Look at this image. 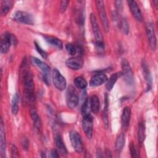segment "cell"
Returning <instances> with one entry per match:
<instances>
[{"label":"cell","instance_id":"ffe728a7","mask_svg":"<svg viewBox=\"0 0 158 158\" xmlns=\"http://www.w3.org/2000/svg\"><path fill=\"white\" fill-rule=\"evenodd\" d=\"M44 40L46 41L50 45L57 48L59 49H62L63 48V44L62 41L57 38V37L53 36H49V35H45L44 36Z\"/></svg>","mask_w":158,"mask_h":158},{"label":"cell","instance_id":"5b68a950","mask_svg":"<svg viewBox=\"0 0 158 158\" xmlns=\"http://www.w3.org/2000/svg\"><path fill=\"white\" fill-rule=\"evenodd\" d=\"M78 96L75 88L70 85L66 91V104L69 108L74 109L78 104Z\"/></svg>","mask_w":158,"mask_h":158},{"label":"cell","instance_id":"cb8c5ba5","mask_svg":"<svg viewBox=\"0 0 158 158\" xmlns=\"http://www.w3.org/2000/svg\"><path fill=\"white\" fill-rule=\"evenodd\" d=\"M30 115H31L34 127L37 130H40L41 128V122L35 109L34 108L30 109Z\"/></svg>","mask_w":158,"mask_h":158},{"label":"cell","instance_id":"7a4b0ae2","mask_svg":"<svg viewBox=\"0 0 158 158\" xmlns=\"http://www.w3.org/2000/svg\"><path fill=\"white\" fill-rule=\"evenodd\" d=\"M90 22H91L93 32L94 36L95 41H96V47L98 49L102 50L104 49V48L103 36L102 35V32L100 30V28L98 25V22L96 20V16L93 13L90 14Z\"/></svg>","mask_w":158,"mask_h":158},{"label":"cell","instance_id":"ac0fdd59","mask_svg":"<svg viewBox=\"0 0 158 158\" xmlns=\"http://www.w3.org/2000/svg\"><path fill=\"white\" fill-rule=\"evenodd\" d=\"M108 78L107 75L104 73H98L93 75L89 81L90 86L94 87L102 85L106 83L107 80Z\"/></svg>","mask_w":158,"mask_h":158},{"label":"cell","instance_id":"e0dca14e","mask_svg":"<svg viewBox=\"0 0 158 158\" xmlns=\"http://www.w3.org/2000/svg\"><path fill=\"white\" fill-rule=\"evenodd\" d=\"M141 66L143 69V73L146 83V91H149L151 88V86H152V77H151V72L149 71V67L146 61L144 60L142 61Z\"/></svg>","mask_w":158,"mask_h":158},{"label":"cell","instance_id":"83f0119b","mask_svg":"<svg viewBox=\"0 0 158 158\" xmlns=\"http://www.w3.org/2000/svg\"><path fill=\"white\" fill-rule=\"evenodd\" d=\"M102 121L104 123V126L106 129L109 128V120H108V101L107 96L106 95L105 98V105L102 113Z\"/></svg>","mask_w":158,"mask_h":158},{"label":"cell","instance_id":"f1b7e54d","mask_svg":"<svg viewBox=\"0 0 158 158\" xmlns=\"http://www.w3.org/2000/svg\"><path fill=\"white\" fill-rule=\"evenodd\" d=\"M125 144V135L123 133H120L117 137L115 140V149L117 152H120L122 150Z\"/></svg>","mask_w":158,"mask_h":158},{"label":"cell","instance_id":"603a6c76","mask_svg":"<svg viewBox=\"0 0 158 158\" xmlns=\"http://www.w3.org/2000/svg\"><path fill=\"white\" fill-rule=\"evenodd\" d=\"M81 112L83 118L91 116V109L90 98L86 99V100L83 103L81 108Z\"/></svg>","mask_w":158,"mask_h":158},{"label":"cell","instance_id":"2e32d148","mask_svg":"<svg viewBox=\"0 0 158 158\" xmlns=\"http://www.w3.org/2000/svg\"><path fill=\"white\" fill-rule=\"evenodd\" d=\"M6 134H5L3 121H2V119L1 118V125H0V152H1V157L2 158H4L6 157Z\"/></svg>","mask_w":158,"mask_h":158},{"label":"cell","instance_id":"7402d4cb","mask_svg":"<svg viewBox=\"0 0 158 158\" xmlns=\"http://www.w3.org/2000/svg\"><path fill=\"white\" fill-rule=\"evenodd\" d=\"M122 75V73L121 72H117L115 73L114 74H112L109 79H107V81H106V88L108 91H110L112 88L114 87L115 83H116L117 79L121 76Z\"/></svg>","mask_w":158,"mask_h":158},{"label":"cell","instance_id":"f35d334b","mask_svg":"<svg viewBox=\"0 0 158 158\" xmlns=\"http://www.w3.org/2000/svg\"><path fill=\"white\" fill-rule=\"evenodd\" d=\"M51 156L52 157H59V153L58 152V151H57L56 149H52L51 151Z\"/></svg>","mask_w":158,"mask_h":158},{"label":"cell","instance_id":"52a82bcc","mask_svg":"<svg viewBox=\"0 0 158 158\" xmlns=\"http://www.w3.org/2000/svg\"><path fill=\"white\" fill-rule=\"evenodd\" d=\"M33 62L41 70L42 72L43 78L45 83L48 85L50 83V72H51V68L50 67L40 59L36 58V57H33L32 58Z\"/></svg>","mask_w":158,"mask_h":158},{"label":"cell","instance_id":"8992f818","mask_svg":"<svg viewBox=\"0 0 158 158\" xmlns=\"http://www.w3.org/2000/svg\"><path fill=\"white\" fill-rule=\"evenodd\" d=\"M96 5L103 28L106 32H108L109 30V25L104 1L101 0L96 1Z\"/></svg>","mask_w":158,"mask_h":158},{"label":"cell","instance_id":"e575fe53","mask_svg":"<svg viewBox=\"0 0 158 158\" xmlns=\"http://www.w3.org/2000/svg\"><path fill=\"white\" fill-rule=\"evenodd\" d=\"M69 3V1L64 0V1H60V12L61 14H64L65 12Z\"/></svg>","mask_w":158,"mask_h":158},{"label":"cell","instance_id":"4fadbf2b","mask_svg":"<svg viewBox=\"0 0 158 158\" xmlns=\"http://www.w3.org/2000/svg\"><path fill=\"white\" fill-rule=\"evenodd\" d=\"M65 64L69 69L74 70H78L83 67V60L80 56L73 57L68 59L65 62Z\"/></svg>","mask_w":158,"mask_h":158},{"label":"cell","instance_id":"d6a6232c","mask_svg":"<svg viewBox=\"0 0 158 158\" xmlns=\"http://www.w3.org/2000/svg\"><path fill=\"white\" fill-rule=\"evenodd\" d=\"M129 148H130V152L131 157H138V154L137 152V151L135 148L134 143L133 141H131L130 144H129Z\"/></svg>","mask_w":158,"mask_h":158},{"label":"cell","instance_id":"30bf717a","mask_svg":"<svg viewBox=\"0 0 158 158\" xmlns=\"http://www.w3.org/2000/svg\"><path fill=\"white\" fill-rule=\"evenodd\" d=\"M53 135H54V140L59 153L62 156H64V157L67 156V150L64 143L60 133L56 127L53 128Z\"/></svg>","mask_w":158,"mask_h":158},{"label":"cell","instance_id":"6da1fadb","mask_svg":"<svg viewBox=\"0 0 158 158\" xmlns=\"http://www.w3.org/2000/svg\"><path fill=\"white\" fill-rule=\"evenodd\" d=\"M22 75L24 93L26 99L29 102H33L35 101V87L32 73L29 69L27 68L26 66H24V69L22 70Z\"/></svg>","mask_w":158,"mask_h":158},{"label":"cell","instance_id":"ba28073f","mask_svg":"<svg viewBox=\"0 0 158 158\" xmlns=\"http://www.w3.org/2000/svg\"><path fill=\"white\" fill-rule=\"evenodd\" d=\"M52 80L54 85L58 90L63 91L65 89L67 85L66 80L57 69H54L52 70Z\"/></svg>","mask_w":158,"mask_h":158},{"label":"cell","instance_id":"d590c367","mask_svg":"<svg viewBox=\"0 0 158 158\" xmlns=\"http://www.w3.org/2000/svg\"><path fill=\"white\" fill-rule=\"evenodd\" d=\"M11 157H19L17 148L15 145H12L11 147Z\"/></svg>","mask_w":158,"mask_h":158},{"label":"cell","instance_id":"3957f363","mask_svg":"<svg viewBox=\"0 0 158 158\" xmlns=\"http://www.w3.org/2000/svg\"><path fill=\"white\" fill-rule=\"evenodd\" d=\"M17 44V40L16 37L13 34L6 32L1 36L0 51L2 54H6L9 51L11 44L15 45Z\"/></svg>","mask_w":158,"mask_h":158},{"label":"cell","instance_id":"d6986e66","mask_svg":"<svg viewBox=\"0 0 158 158\" xmlns=\"http://www.w3.org/2000/svg\"><path fill=\"white\" fill-rule=\"evenodd\" d=\"M131 117V109L128 106H126L124 107L122 111V117H121V120H122V124L124 128H127L130 123Z\"/></svg>","mask_w":158,"mask_h":158},{"label":"cell","instance_id":"60d3db41","mask_svg":"<svg viewBox=\"0 0 158 158\" xmlns=\"http://www.w3.org/2000/svg\"><path fill=\"white\" fill-rule=\"evenodd\" d=\"M153 4H154V6L155 7L156 9L157 10V8H158V0L153 1Z\"/></svg>","mask_w":158,"mask_h":158},{"label":"cell","instance_id":"5bb4252c","mask_svg":"<svg viewBox=\"0 0 158 158\" xmlns=\"http://www.w3.org/2000/svg\"><path fill=\"white\" fill-rule=\"evenodd\" d=\"M82 128L86 136L88 139H91L93 136V118L91 115L83 118Z\"/></svg>","mask_w":158,"mask_h":158},{"label":"cell","instance_id":"b9f144b4","mask_svg":"<svg viewBox=\"0 0 158 158\" xmlns=\"http://www.w3.org/2000/svg\"><path fill=\"white\" fill-rule=\"evenodd\" d=\"M106 156H107V157H112V154H111L110 151L108 150V149H106Z\"/></svg>","mask_w":158,"mask_h":158},{"label":"cell","instance_id":"8d00e7d4","mask_svg":"<svg viewBox=\"0 0 158 158\" xmlns=\"http://www.w3.org/2000/svg\"><path fill=\"white\" fill-rule=\"evenodd\" d=\"M22 145L24 150H27L28 148V139L24 137L22 139Z\"/></svg>","mask_w":158,"mask_h":158},{"label":"cell","instance_id":"44dd1931","mask_svg":"<svg viewBox=\"0 0 158 158\" xmlns=\"http://www.w3.org/2000/svg\"><path fill=\"white\" fill-rule=\"evenodd\" d=\"M14 4V1L11 0H2L1 1V14L5 16L10 10Z\"/></svg>","mask_w":158,"mask_h":158},{"label":"cell","instance_id":"ab89813d","mask_svg":"<svg viewBox=\"0 0 158 158\" xmlns=\"http://www.w3.org/2000/svg\"><path fill=\"white\" fill-rule=\"evenodd\" d=\"M97 157H102V151L100 149H98L97 150Z\"/></svg>","mask_w":158,"mask_h":158},{"label":"cell","instance_id":"836d02e7","mask_svg":"<svg viewBox=\"0 0 158 158\" xmlns=\"http://www.w3.org/2000/svg\"><path fill=\"white\" fill-rule=\"evenodd\" d=\"M34 44H35V48H36V51H38V52L40 54V56H41L43 58L46 59V58L47 57V56H48L47 52H46L44 50H43V49L40 47V46L36 42H35Z\"/></svg>","mask_w":158,"mask_h":158},{"label":"cell","instance_id":"484cf974","mask_svg":"<svg viewBox=\"0 0 158 158\" xmlns=\"http://www.w3.org/2000/svg\"><path fill=\"white\" fill-rule=\"evenodd\" d=\"M19 97L17 93H14L11 100V110L14 115H16L19 112Z\"/></svg>","mask_w":158,"mask_h":158},{"label":"cell","instance_id":"74e56055","mask_svg":"<svg viewBox=\"0 0 158 158\" xmlns=\"http://www.w3.org/2000/svg\"><path fill=\"white\" fill-rule=\"evenodd\" d=\"M122 2L121 1H116L115 2L116 9L118 10H122Z\"/></svg>","mask_w":158,"mask_h":158},{"label":"cell","instance_id":"9a60e30c","mask_svg":"<svg viewBox=\"0 0 158 158\" xmlns=\"http://www.w3.org/2000/svg\"><path fill=\"white\" fill-rule=\"evenodd\" d=\"M127 3L128 4L130 12L133 15V16L136 19V20L139 22H141L143 20V17H142L141 10L138 4L136 3V2L133 0H130V1H128Z\"/></svg>","mask_w":158,"mask_h":158},{"label":"cell","instance_id":"4dcf8cb0","mask_svg":"<svg viewBox=\"0 0 158 158\" xmlns=\"http://www.w3.org/2000/svg\"><path fill=\"white\" fill-rule=\"evenodd\" d=\"M74 83L75 86L80 89H84L87 86V82L86 81L81 77H77L74 80Z\"/></svg>","mask_w":158,"mask_h":158},{"label":"cell","instance_id":"8fae6325","mask_svg":"<svg viewBox=\"0 0 158 158\" xmlns=\"http://www.w3.org/2000/svg\"><path fill=\"white\" fill-rule=\"evenodd\" d=\"M145 28H146V35L148 37L150 48L152 51H155L157 47V41H156V37L155 35L154 25L152 23L150 22H147L146 24Z\"/></svg>","mask_w":158,"mask_h":158},{"label":"cell","instance_id":"9c48e42d","mask_svg":"<svg viewBox=\"0 0 158 158\" xmlns=\"http://www.w3.org/2000/svg\"><path fill=\"white\" fill-rule=\"evenodd\" d=\"M69 137L74 150L77 152H81L83 150V144L80 135L77 131L72 130L69 132Z\"/></svg>","mask_w":158,"mask_h":158},{"label":"cell","instance_id":"7c38bea8","mask_svg":"<svg viewBox=\"0 0 158 158\" xmlns=\"http://www.w3.org/2000/svg\"><path fill=\"white\" fill-rule=\"evenodd\" d=\"M13 18L15 20L19 22H21L28 25L33 24V16L27 12L21 10L16 11L13 15Z\"/></svg>","mask_w":158,"mask_h":158},{"label":"cell","instance_id":"f546056e","mask_svg":"<svg viewBox=\"0 0 158 158\" xmlns=\"http://www.w3.org/2000/svg\"><path fill=\"white\" fill-rule=\"evenodd\" d=\"M119 28L121 31L125 34L128 35L129 33V25L126 19L122 18L119 22Z\"/></svg>","mask_w":158,"mask_h":158},{"label":"cell","instance_id":"4316f807","mask_svg":"<svg viewBox=\"0 0 158 158\" xmlns=\"http://www.w3.org/2000/svg\"><path fill=\"white\" fill-rule=\"evenodd\" d=\"M144 139H145L144 126L143 123L140 122L138 123V140L140 145L143 144V143H144Z\"/></svg>","mask_w":158,"mask_h":158},{"label":"cell","instance_id":"1f68e13d","mask_svg":"<svg viewBox=\"0 0 158 158\" xmlns=\"http://www.w3.org/2000/svg\"><path fill=\"white\" fill-rule=\"evenodd\" d=\"M65 49L67 52L72 56H75L77 52V47L71 43H67L65 45Z\"/></svg>","mask_w":158,"mask_h":158},{"label":"cell","instance_id":"d4e9b609","mask_svg":"<svg viewBox=\"0 0 158 158\" xmlns=\"http://www.w3.org/2000/svg\"><path fill=\"white\" fill-rule=\"evenodd\" d=\"M90 103L91 112H93L94 114H98L100 107V102L98 97L96 95H93L90 98Z\"/></svg>","mask_w":158,"mask_h":158},{"label":"cell","instance_id":"277c9868","mask_svg":"<svg viewBox=\"0 0 158 158\" xmlns=\"http://www.w3.org/2000/svg\"><path fill=\"white\" fill-rule=\"evenodd\" d=\"M122 73L123 75L125 83L128 85H131L134 82L133 73L129 62L125 59H122L121 60Z\"/></svg>","mask_w":158,"mask_h":158}]
</instances>
